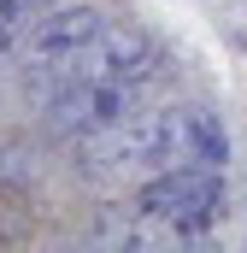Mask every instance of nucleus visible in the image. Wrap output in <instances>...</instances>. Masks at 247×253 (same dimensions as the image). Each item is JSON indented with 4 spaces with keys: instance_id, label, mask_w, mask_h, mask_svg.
<instances>
[{
    "instance_id": "f257e3e1",
    "label": "nucleus",
    "mask_w": 247,
    "mask_h": 253,
    "mask_svg": "<svg viewBox=\"0 0 247 253\" xmlns=\"http://www.w3.org/2000/svg\"><path fill=\"white\" fill-rule=\"evenodd\" d=\"M135 212L147 224H165V230H206L224 212V171L194 165V159L147 171V183L135 194Z\"/></svg>"
},
{
    "instance_id": "f03ea898",
    "label": "nucleus",
    "mask_w": 247,
    "mask_h": 253,
    "mask_svg": "<svg viewBox=\"0 0 247 253\" xmlns=\"http://www.w3.org/2000/svg\"><path fill=\"white\" fill-rule=\"evenodd\" d=\"M100 30H106V12L100 6H47L30 24V36H24V83L47 94L65 71L82 59V47Z\"/></svg>"
},
{
    "instance_id": "7ed1b4c3",
    "label": "nucleus",
    "mask_w": 247,
    "mask_h": 253,
    "mask_svg": "<svg viewBox=\"0 0 247 253\" xmlns=\"http://www.w3.org/2000/svg\"><path fill=\"white\" fill-rule=\"evenodd\" d=\"M183 129H188V159L224 171V159H230V135H224V124H218V112H206V106H183Z\"/></svg>"
},
{
    "instance_id": "20e7f679",
    "label": "nucleus",
    "mask_w": 247,
    "mask_h": 253,
    "mask_svg": "<svg viewBox=\"0 0 247 253\" xmlns=\"http://www.w3.org/2000/svg\"><path fill=\"white\" fill-rule=\"evenodd\" d=\"M47 12V0H0V53L30 36V24Z\"/></svg>"
}]
</instances>
